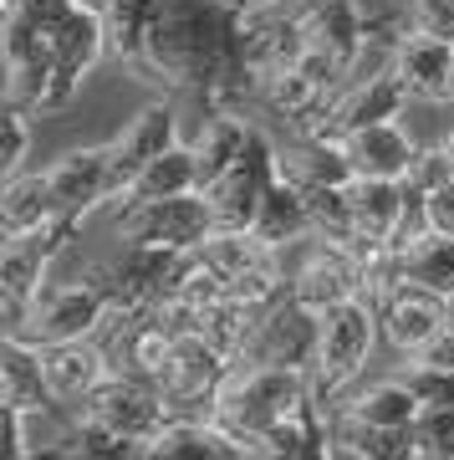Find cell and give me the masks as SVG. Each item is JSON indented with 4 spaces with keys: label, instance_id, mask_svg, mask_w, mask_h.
Returning <instances> with one entry per match:
<instances>
[{
    "label": "cell",
    "instance_id": "obj_1",
    "mask_svg": "<svg viewBox=\"0 0 454 460\" xmlns=\"http://www.w3.org/2000/svg\"><path fill=\"white\" fill-rule=\"evenodd\" d=\"M153 83L230 108L256 87L240 36V11L230 0H153L144 62Z\"/></svg>",
    "mask_w": 454,
    "mask_h": 460
},
{
    "label": "cell",
    "instance_id": "obj_3",
    "mask_svg": "<svg viewBox=\"0 0 454 460\" xmlns=\"http://www.w3.org/2000/svg\"><path fill=\"white\" fill-rule=\"evenodd\" d=\"M118 313V292L113 281L102 277V266H92L77 281H47L31 296V307L11 332H21L26 343L47 348V343H72V338H98L108 328V317Z\"/></svg>",
    "mask_w": 454,
    "mask_h": 460
},
{
    "label": "cell",
    "instance_id": "obj_45",
    "mask_svg": "<svg viewBox=\"0 0 454 460\" xmlns=\"http://www.w3.org/2000/svg\"><path fill=\"white\" fill-rule=\"evenodd\" d=\"M301 5H307V0H301Z\"/></svg>",
    "mask_w": 454,
    "mask_h": 460
},
{
    "label": "cell",
    "instance_id": "obj_36",
    "mask_svg": "<svg viewBox=\"0 0 454 460\" xmlns=\"http://www.w3.org/2000/svg\"><path fill=\"white\" fill-rule=\"evenodd\" d=\"M454 180V159H450V148L434 144V148H419L414 154V164H408L404 184H414V190H423V195H434L439 184H450Z\"/></svg>",
    "mask_w": 454,
    "mask_h": 460
},
{
    "label": "cell",
    "instance_id": "obj_24",
    "mask_svg": "<svg viewBox=\"0 0 454 460\" xmlns=\"http://www.w3.org/2000/svg\"><path fill=\"white\" fill-rule=\"evenodd\" d=\"M250 128H256V123L235 118L230 108H210V113L199 118L195 138H189V148H195V159H199V190L210 180H220V174L240 159V148L250 144Z\"/></svg>",
    "mask_w": 454,
    "mask_h": 460
},
{
    "label": "cell",
    "instance_id": "obj_31",
    "mask_svg": "<svg viewBox=\"0 0 454 460\" xmlns=\"http://www.w3.org/2000/svg\"><path fill=\"white\" fill-rule=\"evenodd\" d=\"M148 21H153V0H113L102 11V31H108V57L138 66L148 41Z\"/></svg>",
    "mask_w": 454,
    "mask_h": 460
},
{
    "label": "cell",
    "instance_id": "obj_38",
    "mask_svg": "<svg viewBox=\"0 0 454 460\" xmlns=\"http://www.w3.org/2000/svg\"><path fill=\"white\" fill-rule=\"evenodd\" d=\"M408 26L454 41V0H408Z\"/></svg>",
    "mask_w": 454,
    "mask_h": 460
},
{
    "label": "cell",
    "instance_id": "obj_20",
    "mask_svg": "<svg viewBox=\"0 0 454 460\" xmlns=\"http://www.w3.org/2000/svg\"><path fill=\"white\" fill-rule=\"evenodd\" d=\"M362 36H368V16L357 11V0H307L301 5V41L342 62V77H347V62L357 57Z\"/></svg>",
    "mask_w": 454,
    "mask_h": 460
},
{
    "label": "cell",
    "instance_id": "obj_27",
    "mask_svg": "<svg viewBox=\"0 0 454 460\" xmlns=\"http://www.w3.org/2000/svg\"><path fill=\"white\" fill-rule=\"evenodd\" d=\"M51 215H62V205L51 195L47 169H41V174H11V180H5V190H0V230H5V235H21V230L41 226Z\"/></svg>",
    "mask_w": 454,
    "mask_h": 460
},
{
    "label": "cell",
    "instance_id": "obj_40",
    "mask_svg": "<svg viewBox=\"0 0 454 460\" xmlns=\"http://www.w3.org/2000/svg\"><path fill=\"white\" fill-rule=\"evenodd\" d=\"M429 226H434L439 235H454V180L439 184L434 195H429Z\"/></svg>",
    "mask_w": 454,
    "mask_h": 460
},
{
    "label": "cell",
    "instance_id": "obj_26",
    "mask_svg": "<svg viewBox=\"0 0 454 460\" xmlns=\"http://www.w3.org/2000/svg\"><path fill=\"white\" fill-rule=\"evenodd\" d=\"M393 271L404 281H419V287H429V292L454 302V235H439V230L419 235L414 246H404L393 256Z\"/></svg>",
    "mask_w": 454,
    "mask_h": 460
},
{
    "label": "cell",
    "instance_id": "obj_43",
    "mask_svg": "<svg viewBox=\"0 0 454 460\" xmlns=\"http://www.w3.org/2000/svg\"><path fill=\"white\" fill-rule=\"evenodd\" d=\"M235 11H256V5H276V0H230Z\"/></svg>",
    "mask_w": 454,
    "mask_h": 460
},
{
    "label": "cell",
    "instance_id": "obj_9",
    "mask_svg": "<svg viewBox=\"0 0 454 460\" xmlns=\"http://www.w3.org/2000/svg\"><path fill=\"white\" fill-rule=\"evenodd\" d=\"M225 374H230L225 348H214L205 332H189V338H174V353H169L159 394L169 399L174 420H210V399Z\"/></svg>",
    "mask_w": 454,
    "mask_h": 460
},
{
    "label": "cell",
    "instance_id": "obj_15",
    "mask_svg": "<svg viewBox=\"0 0 454 460\" xmlns=\"http://www.w3.org/2000/svg\"><path fill=\"white\" fill-rule=\"evenodd\" d=\"M51 180V195L57 205L72 215H92L102 199H118V184H113V154L108 144H92V148H72L62 154L57 164L47 169Z\"/></svg>",
    "mask_w": 454,
    "mask_h": 460
},
{
    "label": "cell",
    "instance_id": "obj_4",
    "mask_svg": "<svg viewBox=\"0 0 454 460\" xmlns=\"http://www.w3.org/2000/svg\"><path fill=\"white\" fill-rule=\"evenodd\" d=\"M82 215L62 210L41 220V226L21 230V235H5V246H0V296H5V332L16 328L26 307H31V296L47 287V266L57 261L66 251V241L77 235Z\"/></svg>",
    "mask_w": 454,
    "mask_h": 460
},
{
    "label": "cell",
    "instance_id": "obj_35",
    "mask_svg": "<svg viewBox=\"0 0 454 460\" xmlns=\"http://www.w3.org/2000/svg\"><path fill=\"white\" fill-rule=\"evenodd\" d=\"M408 429L419 460H454V410H419Z\"/></svg>",
    "mask_w": 454,
    "mask_h": 460
},
{
    "label": "cell",
    "instance_id": "obj_5",
    "mask_svg": "<svg viewBox=\"0 0 454 460\" xmlns=\"http://www.w3.org/2000/svg\"><path fill=\"white\" fill-rule=\"evenodd\" d=\"M378 343V313L368 296H347L322 307V332H317V358H311V394L327 399L342 384L362 374V363Z\"/></svg>",
    "mask_w": 454,
    "mask_h": 460
},
{
    "label": "cell",
    "instance_id": "obj_42",
    "mask_svg": "<svg viewBox=\"0 0 454 460\" xmlns=\"http://www.w3.org/2000/svg\"><path fill=\"white\" fill-rule=\"evenodd\" d=\"M327 460H368L362 450H353V445H337L332 440V450H327Z\"/></svg>",
    "mask_w": 454,
    "mask_h": 460
},
{
    "label": "cell",
    "instance_id": "obj_30",
    "mask_svg": "<svg viewBox=\"0 0 454 460\" xmlns=\"http://www.w3.org/2000/svg\"><path fill=\"white\" fill-rule=\"evenodd\" d=\"M337 414L362 420V425H414L419 399H414V389H408L404 378H383V384H373V389L353 394L347 404H337Z\"/></svg>",
    "mask_w": 454,
    "mask_h": 460
},
{
    "label": "cell",
    "instance_id": "obj_12",
    "mask_svg": "<svg viewBox=\"0 0 454 460\" xmlns=\"http://www.w3.org/2000/svg\"><path fill=\"white\" fill-rule=\"evenodd\" d=\"M404 83L383 72V77H362V83H342L332 98H327L322 118L311 123V133H327V138H347V133L368 128V123H383V118H398L408 108Z\"/></svg>",
    "mask_w": 454,
    "mask_h": 460
},
{
    "label": "cell",
    "instance_id": "obj_10",
    "mask_svg": "<svg viewBox=\"0 0 454 460\" xmlns=\"http://www.w3.org/2000/svg\"><path fill=\"white\" fill-rule=\"evenodd\" d=\"M373 313H378V332H383L404 358H419L423 348L450 328V296L429 292L419 281L393 277L389 287L373 296Z\"/></svg>",
    "mask_w": 454,
    "mask_h": 460
},
{
    "label": "cell",
    "instance_id": "obj_44",
    "mask_svg": "<svg viewBox=\"0 0 454 460\" xmlns=\"http://www.w3.org/2000/svg\"><path fill=\"white\" fill-rule=\"evenodd\" d=\"M444 102H454V66H450V98H444Z\"/></svg>",
    "mask_w": 454,
    "mask_h": 460
},
{
    "label": "cell",
    "instance_id": "obj_37",
    "mask_svg": "<svg viewBox=\"0 0 454 460\" xmlns=\"http://www.w3.org/2000/svg\"><path fill=\"white\" fill-rule=\"evenodd\" d=\"M26 154H31V123H26V108H11L5 113V159H0V174H26Z\"/></svg>",
    "mask_w": 454,
    "mask_h": 460
},
{
    "label": "cell",
    "instance_id": "obj_29",
    "mask_svg": "<svg viewBox=\"0 0 454 460\" xmlns=\"http://www.w3.org/2000/svg\"><path fill=\"white\" fill-rule=\"evenodd\" d=\"M260 235V241H271V246H286V241H301V235H311V210H307V190H296L292 180L271 184V195H266V205H260L256 226H250Z\"/></svg>",
    "mask_w": 454,
    "mask_h": 460
},
{
    "label": "cell",
    "instance_id": "obj_13",
    "mask_svg": "<svg viewBox=\"0 0 454 460\" xmlns=\"http://www.w3.org/2000/svg\"><path fill=\"white\" fill-rule=\"evenodd\" d=\"M179 261L184 251L169 246H123L113 261H102V277L113 281L118 307H153L159 296H169Z\"/></svg>",
    "mask_w": 454,
    "mask_h": 460
},
{
    "label": "cell",
    "instance_id": "obj_21",
    "mask_svg": "<svg viewBox=\"0 0 454 460\" xmlns=\"http://www.w3.org/2000/svg\"><path fill=\"white\" fill-rule=\"evenodd\" d=\"M347 199H353V241L357 251H389L398 210H404V180H347Z\"/></svg>",
    "mask_w": 454,
    "mask_h": 460
},
{
    "label": "cell",
    "instance_id": "obj_22",
    "mask_svg": "<svg viewBox=\"0 0 454 460\" xmlns=\"http://www.w3.org/2000/svg\"><path fill=\"white\" fill-rule=\"evenodd\" d=\"M0 404H16V410H51L57 394L47 384V363H41V348L26 343L21 332H5L0 338Z\"/></svg>",
    "mask_w": 454,
    "mask_h": 460
},
{
    "label": "cell",
    "instance_id": "obj_33",
    "mask_svg": "<svg viewBox=\"0 0 454 460\" xmlns=\"http://www.w3.org/2000/svg\"><path fill=\"white\" fill-rule=\"evenodd\" d=\"M307 210H311V235H322V241H353V199H347V184L311 190Z\"/></svg>",
    "mask_w": 454,
    "mask_h": 460
},
{
    "label": "cell",
    "instance_id": "obj_19",
    "mask_svg": "<svg viewBox=\"0 0 454 460\" xmlns=\"http://www.w3.org/2000/svg\"><path fill=\"white\" fill-rule=\"evenodd\" d=\"M138 460H250V450L214 420H169L153 440H144Z\"/></svg>",
    "mask_w": 454,
    "mask_h": 460
},
{
    "label": "cell",
    "instance_id": "obj_11",
    "mask_svg": "<svg viewBox=\"0 0 454 460\" xmlns=\"http://www.w3.org/2000/svg\"><path fill=\"white\" fill-rule=\"evenodd\" d=\"M82 420H98V425L118 429V435H128V440H153L174 414H169V399L144 384V378H128V374H108L92 389V394L82 399Z\"/></svg>",
    "mask_w": 454,
    "mask_h": 460
},
{
    "label": "cell",
    "instance_id": "obj_23",
    "mask_svg": "<svg viewBox=\"0 0 454 460\" xmlns=\"http://www.w3.org/2000/svg\"><path fill=\"white\" fill-rule=\"evenodd\" d=\"M41 363H47V384H51V394H57V404H62V399H87L102 378L113 374L98 338L47 343V348H41Z\"/></svg>",
    "mask_w": 454,
    "mask_h": 460
},
{
    "label": "cell",
    "instance_id": "obj_7",
    "mask_svg": "<svg viewBox=\"0 0 454 460\" xmlns=\"http://www.w3.org/2000/svg\"><path fill=\"white\" fill-rule=\"evenodd\" d=\"M276 174H281L276 144L260 128H250V144L240 148V159H235L220 180H210L199 190L205 205H210V215H214V230H250L256 226V215H260V205H266V195H271Z\"/></svg>",
    "mask_w": 454,
    "mask_h": 460
},
{
    "label": "cell",
    "instance_id": "obj_16",
    "mask_svg": "<svg viewBox=\"0 0 454 460\" xmlns=\"http://www.w3.org/2000/svg\"><path fill=\"white\" fill-rule=\"evenodd\" d=\"M276 169H281V180H292L307 195L353 180L342 138H327V133H311V128H292V138L276 144Z\"/></svg>",
    "mask_w": 454,
    "mask_h": 460
},
{
    "label": "cell",
    "instance_id": "obj_34",
    "mask_svg": "<svg viewBox=\"0 0 454 460\" xmlns=\"http://www.w3.org/2000/svg\"><path fill=\"white\" fill-rule=\"evenodd\" d=\"M414 389L419 410H454V368H439V363L408 358V368L398 374Z\"/></svg>",
    "mask_w": 454,
    "mask_h": 460
},
{
    "label": "cell",
    "instance_id": "obj_32",
    "mask_svg": "<svg viewBox=\"0 0 454 460\" xmlns=\"http://www.w3.org/2000/svg\"><path fill=\"white\" fill-rule=\"evenodd\" d=\"M138 450H144L138 440L98 425V420H82V414L62 435V460H138Z\"/></svg>",
    "mask_w": 454,
    "mask_h": 460
},
{
    "label": "cell",
    "instance_id": "obj_17",
    "mask_svg": "<svg viewBox=\"0 0 454 460\" xmlns=\"http://www.w3.org/2000/svg\"><path fill=\"white\" fill-rule=\"evenodd\" d=\"M450 66H454V41L404 26L398 51H393V77L404 83L408 98L444 102V98H450Z\"/></svg>",
    "mask_w": 454,
    "mask_h": 460
},
{
    "label": "cell",
    "instance_id": "obj_39",
    "mask_svg": "<svg viewBox=\"0 0 454 460\" xmlns=\"http://www.w3.org/2000/svg\"><path fill=\"white\" fill-rule=\"evenodd\" d=\"M0 414H5V445H0V456H5V460L31 456V440H26V410H16V404H0Z\"/></svg>",
    "mask_w": 454,
    "mask_h": 460
},
{
    "label": "cell",
    "instance_id": "obj_2",
    "mask_svg": "<svg viewBox=\"0 0 454 460\" xmlns=\"http://www.w3.org/2000/svg\"><path fill=\"white\" fill-rule=\"evenodd\" d=\"M311 399V374L301 368H245L230 363V374L220 378V389L210 399V420L230 429L235 440H256L271 425L292 420Z\"/></svg>",
    "mask_w": 454,
    "mask_h": 460
},
{
    "label": "cell",
    "instance_id": "obj_8",
    "mask_svg": "<svg viewBox=\"0 0 454 460\" xmlns=\"http://www.w3.org/2000/svg\"><path fill=\"white\" fill-rule=\"evenodd\" d=\"M214 235V215L205 195H169V199H133L118 215V241L123 246H169L199 251Z\"/></svg>",
    "mask_w": 454,
    "mask_h": 460
},
{
    "label": "cell",
    "instance_id": "obj_25",
    "mask_svg": "<svg viewBox=\"0 0 454 460\" xmlns=\"http://www.w3.org/2000/svg\"><path fill=\"white\" fill-rule=\"evenodd\" d=\"M199 190V159L189 144H174L163 148L159 159H148L138 174L128 180V190H123V205H133V199H169V195H195Z\"/></svg>",
    "mask_w": 454,
    "mask_h": 460
},
{
    "label": "cell",
    "instance_id": "obj_14",
    "mask_svg": "<svg viewBox=\"0 0 454 460\" xmlns=\"http://www.w3.org/2000/svg\"><path fill=\"white\" fill-rule=\"evenodd\" d=\"M179 144V123H174V108L169 102H144L138 113L123 123V128L108 138V154H113V184L118 195L128 190V180L138 174V169L148 164V159H159L163 148Z\"/></svg>",
    "mask_w": 454,
    "mask_h": 460
},
{
    "label": "cell",
    "instance_id": "obj_28",
    "mask_svg": "<svg viewBox=\"0 0 454 460\" xmlns=\"http://www.w3.org/2000/svg\"><path fill=\"white\" fill-rule=\"evenodd\" d=\"M327 429H332L337 445H353L368 460H419L408 425H362V420H347V414L327 410Z\"/></svg>",
    "mask_w": 454,
    "mask_h": 460
},
{
    "label": "cell",
    "instance_id": "obj_41",
    "mask_svg": "<svg viewBox=\"0 0 454 460\" xmlns=\"http://www.w3.org/2000/svg\"><path fill=\"white\" fill-rule=\"evenodd\" d=\"M419 358H423V363H439V368H454V328L439 332V338H434L429 348H423Z\"/></svg>",
    "mask_w": 454,
    "mask_h": 460
},
{
    "label": "cell",
    "instance_id": "obj_18",
    "mask_svg": "<svg viewBox=\"0 0 454 460\" xmlns=\"http://www.w3.org/2000/svg\"><path fill=\"white\" fill-rule=\"evenodd\" d=\"M342 148H347L353 174H362V180H404L414 154H419V144L408 138V128L398 118H383V123H368V128L347 133Z\"/></svg>",
    "mask_w": 454,
    "mask_h": 460
},
{
    "label": "cell",
    "instance_id": "obj_6",
    "mask_svg": "<svg viewBox=\"0 0 454 460\" xmlns=\"http://www.w3.org/2000/svg\"><path fill=\"white\" fill-rule=\"evenodd\" d=\"M317 332H322V313L286 292L250 323L240 353L230 363H245V368H301V374H311Z\"/></svg>",
    "mask_w": 454,
    "mask_h": 460
}]
</instances>
